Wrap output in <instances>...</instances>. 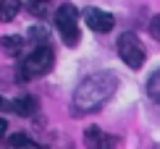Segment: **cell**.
<instances>
[{
    "label": "cell",
    "instance_id": "1",
    "mask_svg": "<svg viewBox=\"0 0 160 149\" xmlns=\"http://www.w3.org/2000/svg\"><path fill=\"white\" fill-rule=\"evenodd\" d=\"M116 86H118V79H116V73H110V71H100V73L87 76L82 84L76 86L74 99H71L74 115H92V113H97L100 107L113 97Z\"/></svg>",
    "mask_w": 160,
    "mask_h": 149
},
{
    "label": "cell",
    "instance_id": "2",
    "mask_svg": "<svg viewBox=\"0 0 160 149\" xmlns=\"http://www.w3.org/2000/svg\"><path fill=\"white\" fill-rule=\"evenodd\" d=\"M52 50L48 45H39L34 50L26 55V60H21V65H18V79L26 81V79H37V76H45L50 68H52Z\"/></svg>",
    "mask_w": 160,
    "mask_h": 149
},
{
    "label": "cell",
    "instance_id": "3",
    "mask_svg": "<svg viewBox=\"0 0 160 149\" xmlns=\"http://www.w3.org/2000/svg\"><path fill=\"white\" fill-rule=\"evenodd\" d=\"M55 26H58L63 42L68 47H76L79 45V37H82V34H79V11L71 3H63L61 8L55 11Z\"/></svg>",
    "mask_w": 160,
    "mask_h": 149
},
{
    "label": "cell",
    "instance_id": "4",
    "mask_svg": "<svg viewBox=\"0 0 160 149\" xmlns=\"http://www.w3.org/2000/svg\"><path fill=\"white\" fill-rule=\"evenodd\" d=\"M118 55H121V60L129 68H134V71H139L144 65V58H147V52H144V47H142V42L137 39V34H131V31H126V34H121L118 37Z\"/></svg>",
    "mask_w": 160,
    "mask_h": 149
},
{
    "label": "cell",
    "instance_id": "5",
    "mask_svg": "<svg viewBox=\"0 0 160 149\" xmlns=\"http://www.w3.org/2000/svg\"><path fill=\"white\" fill-rule=\"evenodd\" d=\"M84 24L89 26L92 31H97V34H105V31H110L113 26H116V18H113V13H108V11L84 8Z\"/></svg>",
    "mask_w": 160,
    "mask_h": 149
},
{
    "label": "cell",
    "instance_id": "6",
    "mask_svg": "<svg viewBox=\"0 0 160 149\" xmlns=\"http://www.w3.org/2000/svg\"><path fill=\"white\" fill-rule=\"evenodd\" d=\"M84 144H87V149H116L118 139L110 136V133H105L102 128H97V126H89L84 131Z\"/></svg>",
    "mask_w": 160,
    "mask_h": 149
},
{
    "label": "cell",
    "instance_id": "7",
    "mask_svg": "<svg viewBox=\"0 0 160 149\" xmlns=\"http://www.w3.org/2000/svg\"><path fill=\"white\" fill-rule=\"evenodd\" d=\"M11 110L16 115H34L37 113V99L32 94H24V97H16L11 102Z\"/></svg>",
    "mask_w": 160,
    "mask_h": 149
},
{
    "label": "cell",
    "instance_id": "8",
    "mask_svg": "<svg viewBox=\"0 0 160 149\" xmlns=\"http://www.w3.org/2000/svg\"><path fill=\"white\" fill-rule=\"evenodd\" d=\"M26 39L16 37V34H8V37H0V50L5 55H21V47H24Z\"/></svg>",
    "mask_w": 160,
    "mask_h": 149
},
{
    "label": "cell",
    "instance_id": "9",
    "mask_svg": "<svg viewBox=\"0 0 160 149\" xmlns=\"http://www.w3.org/2000/svg\"><path fill=\"white\" fill-rule=\"evenodd\" d=\"M21 3L18 0H0V21H13Z\"/></svg>",
    "mask_w": 160,
    "mask_h": 149
},
{
    "label": "cell",
    "instance_id": "10",
    "mask_svg": "<svg viewBox=\"0 0 160 149\" xmlns=\"http://www.w3.org/2000/svg\"><path fill=\"white\" fill-rule=\"evenodd\" d=\"M11 149H42V147L34 144L26 133H13L11 136Z\"/></svg>",
    "mask_w": 160,
    "mask_h": 149
},
{
    "label": "cell",
    "instance_id": "11",
    "mask_svg": "<svg viewBox=\"0 0 160 149\" xmlns=\"http://www.w3.org/2000/svg\"><path fill=\"white\" fill-rule=\"evenodd\" d=\"M147 94H150V97L160 105V68L152 73V76H150V81H147Z\"/></svg>",
    "mask_w": 160,
    "mask_h": 149
},
{
    "label": "cell",
    "instance_id": "12",
    "mask_svg": "<svg viewBox=\"0 0 160 149\" xmlns=\"http://www.w3.org/2000/svg\"><path fill=\"white\" fill-rule=\"evenodd\" d=\"M50 3L52 0H26V8L34 13V16H45L50 11Z\"/></svg>",
    "mask_w": 160,
    "mask_h": 149
},
{
    "label": "cell",
    "instance_id": "13",
    "mask_svg": "<svg viewBox=\"0 0 160 149\" xmlns=\"http://www.w3.org/2000/svg\"><path fill=\"white\" fill-rule=\"evenodd\" d=\"M29 37L34 39V42H42L45 45V39H48V29H45V26H34V29L29 31Z\"/></svg>",
    "mask_w": 160,
    "mask_h": 149
},
{
    "label": "cell",
    "instance_id": "14",
    "mask_svg": "<svg viewBox=\"0 0 160 149\" xmlns=\"http://www.w3.org/2000/svg\"><path fill=\"white\" fill-rule=\"evenodd\" d=\"M150 34L160 42V16H152V21H150Z\"/></svg>",
    "mask_w": 160,
    "mask_h": 149
},
{
    "label": "cell",
    "instance_id": "15",
    "mask_svg": "<svg viewBox=\"0 0 160 149\" xmlns=\"http://www.w3.org/2000/svg\"><path fill=\"white\" fill-rule=\"evenodd\" d=\"M5 131H8V123H5V120L0 118V136H5Z\"/></svg>",
    "mask_w": 160,
    "mask_h": 149
},
{
    "label": "cell",
    "instance_id": "16",
    "mask_svg": "<svg viewBox=\"0 0 160 149\" xmlns=\"http://www.w3.org/2000/svg\"><path fill=\"white\" fill-rule=\"evenodd\" d=\"M8 107H11V102L5 97H0V110H8Z\"/></svg>",
    "mask_w": 160,
    "mask_h": 149
}]
</instances>
